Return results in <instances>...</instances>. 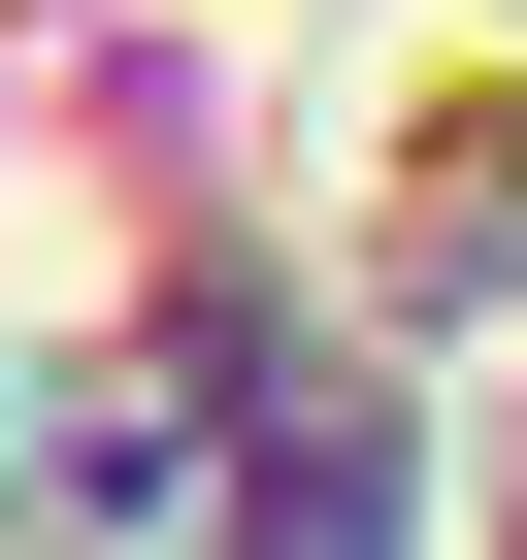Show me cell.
Here are the masks:
<instances>
[{
    "instance_id": "cell-1",
    "label": "cell",
    "mask_w": 527,
    "mask_h": 560,
    "mask_svg": "<svg viewBox=\"0 0 527 560\" xmlns=\"http://www.w3.org/2000/svg\"><path fill=\"white\" fill-rule=\"evenodd\" d=\"M330 198H363V231H494V198H527V34H494V0L363 34V132H330Z\"/></svg>"
}]
</instances>
